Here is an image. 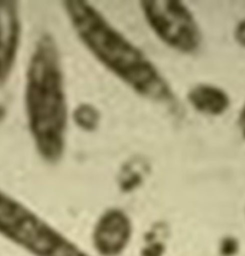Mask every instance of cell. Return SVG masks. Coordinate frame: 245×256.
<instances>
[{"instance_id":"obj_1","label":"cell","mask_w":245,"mask_h":256,"mask_svg":"<svg viewBox=\"0 0 245 256\" xmlns=\"http://www.w3.org/2000/svg\"><path fill=\"white\" fill-rule=\"evenodd\" d=\"M64 7L80 40L111 74L139 96L179 111L178 100L157 66L101 12L82 0L64 1Z\"/></svg>"},{"instance_id":"obj_2","label":"cell","mask_w":245,"mask_h":256,"mask_svg":"<svg viewBox=\"0 0 245 256\" xmlns=\"http://www.w3.org/2000/svg\"><path fill=\"white\" fill-rule=\"evenodd\" d=\"M24 102L40 156L47 162H58L65 150L69 116L60 50L49 34L39 38L30 58Z\"/></svg>"},{"instance_id":"obj_3","label":"cell","mask_w":245,"mask_h":256,"mask_svg":"<svg viewBox=\"0 0 245 256\" xmlns=\"http://www.w3.org/2000/svg\"><path fill=\"white\" fill-rule=\"evenodd\" d=\"M0 234L34 256H88L39 214L2 190Z\"/></svg>"},{"instance_id":"obj_4","label":"cell","mask_w":245,"mask_h":256,"mask_svg":"<svg viewBox=\"0 0 245 256\" xmlns=\"http://www.w3.org/2000/svg\"><path fill=\"white\" fill-rule=\"evenodd\" d=\"M141 12L150 30L172 50L196 53L202 44V32L191 10L179 0H143Z\"/></svg>"},{"instance_id":"obj_5","label":"cell","mask_w":245,"mask_h":256,"mask_svg":"<svg viewBox=\"0 0 245 256\" xmlns=\"http://www.w3.org/2000/svg\"><path fill=\"white\" fill-rule=\"evenodd\" d=\"M22 32L19 3L0 0V87L6 84L14 70Z\"/></svg>"},{"instance_id":"obj_6","label":"cell","mask_w":245,"mask_h":256,"mask_svg":"<svg viewBox=\"0 0 245 256\" xmlns=\"http://www.w3.org/2000/svg\"><path fill=\"white\" fill-rule=\"evenodd\" d=\"M130 232L128 217L121 210H112L101 218L97 226V248L105 254H114L125 246Z\"/></svg>"},{"instance_id":"obj_7","label":"cell","mask_w":245,"mask_h":256,"mask_svg":"<svg viewBox=\"0 0 245 256\" xmlns=\"http://www.w3.org/2000/svg\"><path fill=\"white\" fill-rule=\"evenodd\" d=\"M187 98L195 111L212 117L223 115L231 106V98L224 89L207 84L192 87Z\"/></svg>"},{"instance_id":"obj_8","label":"cell","mask_w":245,"mask_h":256,"mask_svg":"<svg viewBox=\"0 0 245 256\" xmlns=\"http://www.w3.org/2000/svg\"><path fill=\"white\" fill-rule=\"evenodd\" d=\"M101 118L102 115L100 110L95 106L87 102L79 104L73 112L76 126L88 133L96 131L100 126Z\"/></svg>"},{"instance_id":"obj_9","label":"cell","mask_w":245,"mask_h":256,"mask_svg":"<svg viewBox=\"0 0 245 256\" xmlns=\"http://www.w3.org/2000/svg\"><path fill=\"white\" fill-rule=\"evenodd\" d=\"M143 181V174L134 170L132 164H128L124 168L121 178H120V186L122 190L125 192H132L138 188Z\"/></svg>"},{"instance_id":"obj_10","label":"cell","mask_w":245,"mask_h":256,"mask_svg":"<svg viewBox=\"0 0 245 256\" xmlns=\"http://www.w3.org/2000/svg\"><path fill=\"white\" fill-rule=\"evenodd\" d=\"M234 38L235 42L245 48V18L236 24L234 28Z\"/></svg>"},{"instance_id":"obj_11","label":"cell","mask_w":245,"mask_h":256,"mask_svg":"<svg viewBox=\"0 0 245 256\" xmlns=\"http://www.w3.org/2000/svg\"><path fill=\"white\" fill-rule=\"evenodd\" d=\"M237 246H236V243L234 242V240L232 239H227L225 240L221 246V252L224 256H229L234 254L236 250Z\"/></svg>"},{"instance_id":"obj_12","label":"cell","mask_w":245,"mask_h":256,"mask_svg":"<svg viewBox=\"0 0 245 256\" xmlns=\"http://www.w3.org/2000/svg\"><path fill=\"white\" fill-rule=\"evenodd\" d=\"M237 126L239 129L240 135L242 137V139L245 140V104H243L242 108L239 111L238 118H237Z\"/></svg>"},{"instance_id":"obj_13","label":"cell","mask_w":245,"mask_h":256,"mask_svg":"<svg viewBox=\"0 0 245 256\" xmlns=\"http://www.w3.org/2000/svg\"><path fill=\"white\" fill-rule=\"evenodd\" d=\"M162 252V248L158 245L153 246L147 250L144 254V256H160Z\"/></svg>"},{"instance_id":"obj_14","label":"cell","mask_w":245,"mask_h":256,"mask_svg":"<svg viewBox=\"0 0 245 256\" xmlns=\"http://www.w3.org/2000/svg\"><path fill=\"white\" fill-rule=\"evenodd\" d=\"M5 114H6V109H5V107L0 106V122L4 118Z\"/></svg>"}]
</instances>
